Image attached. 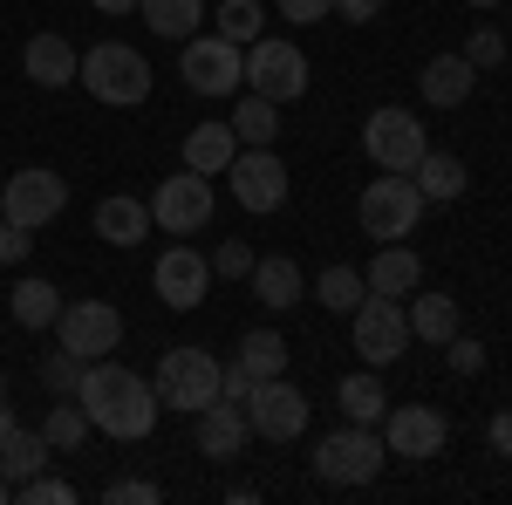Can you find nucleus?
<instances>
[{
	"mask_svg": "<svg viewBox=\"0 0 512 505\" xmlns=\"http://www.w3.org/2000/svg\"><path fill=\"white\" fill-rule=\"evenodd\" d=\"M76 403L89 410V424L103 430V437H117V444H137V437H151L158 430V389L144 383L137 369H123L117 355H103V362H82V383H76Z\"/></svg>",
	"mask_w": 512,
	"mask_h": 505,
	"instance_id": "nucleus-1",
	"label": "nucleus"
},
{
	"mask_svg": "<svg viewBox=\"0 0 512 505\" xmlns=\"http://www.w3.org/2000/svg\"><path fill=\"white\" fill-rule=\"evenodd\" d=\"M417 219H424V192H417L410 171H376V185H362V198H355V226H362V239H376V246L410 239Z\"/></svg>",
	"mask_w": 512,
	"mask_h": 505,
	"instance_id": "nucleus-2",
	"label": "nucleus"
},
{
	"mask_svg": "<svg viewBox=\"0 0 512 505\" xmlns=\"http://www.w3.org/2000/svg\"><path fill=\"white\" fill-rule=\"evenodd\" d=\"M76 82L103 103V110H137V103L151 96V62H144L130 41H103V48L82 55Z\"/></svg>",
	"mask_w": 512,
	"mask_h": 505,
	"instance_id": "nucleus-3",
	"label": "nucleus"
},
{
	"mask_svg": "<svg viewBox=\"0 0 512 505\" xmlns=\"http://www.w3.org/2000/svg\"><path fill=\"white\" fill-rule=\"evenodd\" d=\"M383 458H390V444L376 437V424L328 430L315 444V478L321 485H369V478H383Z\"/></svg>",
	"mask_w": 512,
	"mask_h": 505,
	"instance_id": "nucleus-4",
	"label": "nucleus"
},
{
	"mask_svg": "<svg viewBox=\"0 0 512 505\" xmlns=\"http://www.w3.org/2000/svg\"><path fill=\"white\" fill-rule=\"evenodd\" d=\"M158 403L164 410H185V417H198L205 403H219V355L212 349H164L158 362Z\"/></svg>",
	"mask_w": 512,
	"mask_h": 505,
	"instance_id": "nucleus-5",
	"label": "nucleus"
},
{
	"mask_svg": "<svg viewBox=\"0 0 512 505\" xmlns=\"http://www.w3.org/2000/svg\"><path fill=\"white\" fill-rule=\"evenodd\" d=\"M178 76L192 96H239L246 89V48H233L226 35H192L178 55Z\"/></svg>",
	"mask_w": 512,
	"mask_h": 505,
	"instance_id": "nucleus-6",
	"label": "nucleus"
},
{
	"mask_svg": "<svg viewBox=\"0 0 512 505\" xmlns=\"http://www.w3.org/2000/svg\"><path fill=\"white\" fill-rule=\"evenodd\" d=\"M246 89L267 96V103H294V96L308 89V55H301L294 41L260 35L253 48H246Z\"/></svg>",
	"mask_w": 512,
	"mask_h": 505,
	"instance_id": "nucleus-7",
	"label": "nucleus"
},
{
	"mask_svg": "<svg viewBox=\"0 0 512 505\" xmlns=\"http://www.w3.org/2000/svg\"><path fill=\"white\" fill-rule=\"evenodd\" d=\"M349 335H355V355H362L369 369H390L396 355L410 349V314L396 308V301H383V294H369V301L349 314Z\"/></svg>",
	"mask_w": 512,
	"mask_h": 505,
	"instance_id": "nucleus-8",
	"label": "nucleus"
},
{
	"mask_svg": "<svg viewBox=\"0 0 512 505\" xmlns=\"http://www.w3.org/2000/svg\"><path fill=\"white\" fill-rule=\"evenodd\" d=\"M62 205H69V185L55 178V171H14V178H0V219H14V226H48V219H62Z\"/></svg>",
	"mask_w": 512,
	"mask_h": 505,
	"instance_id": "nucleus-9",
	"label": "nucleus"
},
{
	"mask_svg": "<svg viewBox=\"0 0 512 505\" xmlns=\"http://www.w3.org/2000/svg\"><path fill=\"white\" fill-rule=\"evenodd\" d=\"M55 335H62V349H69V355L103 362V355H117V342H123V314L110 308V301H62Z\"/></svg>",
	"mask_w": 512,
	"mask_h": 505,
	"instance_id": "nucleus-10",
	"label": "nucleus"
},
{
	"mask_svg": "<svg viewBox=\"0 0 512 505\" xmlns=\"http://www.w3.org/2000/svg\"><path fill=\"white\" fill-rule=\"evenodd\" d=\"M362 151H369L376 171H417V157L431 151V137H424V123L410 110H376L362 123Z\"/></svg>",
	"mask_w": 512,
	"mask_h": 505,
	"instance_id": "nucleus-11",
	"label": "nucleus"
},
{
	"mask_svg": "<svg viewBox=\"0 0 512 505\" xmlns=\"http://www.w3.org/2000/svg\"><path fill=\"white\" fill-rule=\"evenodd\" d=\"M226 178H233V198L246 212H280L287 205V164L274 157V144H239Z\"/></svg>",
	"mask_w": 512,
	"mask_h": 505,
	"instance_id": "nucleus-12",
	"label": "nucleus"
},
{
	"mask_svg": "<svg viewBox=\"0 0 512 505\" xmlns=\"http://www.w3.org/2000/svg\"><path fill=\"white\" fill-rule=\"evenodd\" d=\"M246 424H253V437H267V444H287V437L308 430V396L287 383V376H267V383H253V396H246Z\"/></svg>",
	"mask_w": 512,
	"mask_h": 505,
	"instance_id": "nucleus-13",
	"label": "nucleus"
},
{
	"mask_svg": "<svg viewBox=\"0 0 512 505\" xmlns=\"http://www.w3.org/2000/svg\"><path fill=\"white\" fill-rule=\"evenodd\" d=\"M144 205H151V226H164V233H198L212 219V185L198 171H171Z\"/></svg>",
	"mask_w": 512,
	"mask_h": 505,
	"instance_id": "nucleus-14",
	"label": "nucleus"
},
{
	"mask_svg": "<svg viewBox=\"0 0 512 505\" xmlns=\"http://www.w3.org/2000/svg\"><path fill=\"white\" fill-rule=\"evenodd\" d=\"M383 444H390V458H437L451 444V424L437 403H396L383 417Z\"/></svg>",
	"mask_w": 512,
	"mask_h": 505,
	"instance_id": "nucleus-15",
	"label": "nucleus"
},
{
	"mask_svg": "<svg viewBox=\"0 0 512 505\" xmlns=\"http://www.w3.org/2000/svg\"><path fill=\"white\" fill-rule=\"evenodd\" d=\"M151 287H158V301H164V308L192 314L198 301H205V287H212V260H205L198 246H171L158 267H151Z\"/></svg>",
	"mask_w": 512,
	"mask_h": 505,
	"instance_id": "nucleus-16",
	"label": "nucleus"
},
{
	"mask_svg": "<svg viewBox=\"0 0 512 505\" xmlns=\"http://www.w3.org/2000/svg\"><path fill=\"white\" fill-rule=\"evenodd\" d=\"M246 437H253L246 403H226V396H219V403H205V410H198V451H205V458H219V465H226V458L246 451Z\"/></svg>",
	"mask_w": 512,
	"mask_h": 505,
	"instance_id": "nucleus-17",
	"label": "nucleus"
},
{
	"mask_svg": "<svg viewBox=\"0 0 512 505\" xmlns=\"http://www.w3.org/2000/svg\"><path fill=\"white\" fill-rule=\"evenodd\" d=\"M417 89H424V103H431V110H458V103H472L478 69L465 62V55H431V62H424V76H417Z\"/></svg>",
	"mask_w": 512,
	"mask_h": 505,
	"instance_id": "nucleus-18",
	"label": "nucleus"
},
{
	"mask_svg": "<svg viewBox=\"0 0 512 505\" xmlns=\"http://www.w3.org/2000/svg\"><path fill=\"white\" fill-rule=\"evenodd\" d=\"M76 69H82V55L62 35H28V48H21V76L41 82V89H69Z\"/></svg>",
	"mask_w": 512,
	"mask_h": 505,
	"instance_id": "nucleus-19",
	"label": "nucleus"
},
{
	"mask_svg": "<svg viewBox=\"0 0 512 505\" xmlns=\"http://www.w3.org/2000/svg\"><path fill=\"white\" fill-rule=\"evenodd\" d=\"M362 280H369V294H383V301H403V294L424 280V260H417L410 246H376V260L362 267Z\"/></svg>",
	"mask_w": 512,
	"mask_h": 505,
	"instance_id": "nucleus-20",
	"label": "nucleus"
},
{
	"mask_svg": "<svg viewBox=\"0 0 512 505\" xmlns=\"http://www.w3.org/2000/svg\"><path fill=\"white\" fill-rule=\"evenodd\" d=\"M233 157H239L233 123H192V130H185V171H198V178H219Z\"/></svg>",
	"mask_w": 512,
	"mask_h": 505,
	"instance_id": "nucleus-21",
	"label": "nucleus"
},
{
	"mask_svg": "<svg viewBox=\"0 0 512 505\" xmlns=\"http://www.w3.org/2000/svg\"><path fill=\"white\" fill-rule=\"evenodd\" d=\"M410 178H417V192H424V205H458V198H465V185H472L465 157H451V151H424Z\"/></svg>",
	"mask_w": 512,
	"mask_h": 505,
	"instance_id": "nucleus-22",
	"label": "nucleus"
},
{
	"mask_svg": "<svg viewBox=\"0 0 512 505\" xmlns=\"http://www.w3.org/2000/svg\"><path fill=\"white\" fill-rule=\"evenodd\" d=\"M246 280H253V301H260V308H274V314H287L301 294H308V280H301V267H294L287 253L253 260V273H246Z\"/></svg>",
	"mask_w": 512,
	"mask_h": 505,
	"instance_id": "nucleus-23",
	"label": "nucleus"
},
{
	"mask_svg": "<svg viewBox=\"0 0 512 505\" xmlns=\"http://www.w3.org/2000/svg\"><path fill=\"white\" fill-rule=\"evenodd\" d=\"M96 239H110V246H144L151 239V205L144 198H103L96 205Z\"/></svg>",
	"mask_w": 512,
	"mask_h": 505,
	"instance_id": "nucleus-24",
	"label": "nucleus"
},
{
	"mask_svg": "<svg viewBox=\"0 0 512 505\" xmlns=\"http://www.w3.org/2000/svg\"><path fill=\"white\" fill-rule=\"evenodd\" d=\"M48 451H55V444H48L41 430L14 424L7 437H0V478H7V485H28L35 471H48Z\"/></svg>",
	"mask_w": 512,
	"mask_h": 505,
	"instance_id": "nucleus-25",
	"label": "nucleus"
},
{
	"mask_svg": "<svg viewBox=\"0 0 512 505\" xmlns=\"http://www.w3.org/2000/svg\"><path fill=\"white\" fill-rule=\"evenodd\" d=\"M137 14L158 41H192L205 21V0H137Z\"/></svg>",
	"mask_w": 512,
	"mask_h": 505,
	"instance_id": "nucleus-26",
	"label": "nucleus"
},
{
	"mask_svg": "<svg viewBox=\"0 0 512 505\" xmlns=\"http://www.w3.org/2000/svg\"><path fill=\"white\" fill-rule=\"evenodd\" d=\"M233 137L239 144H274L280 137V103H267V96H253V89H239V103H233Z\"/></svg>",
	"mask_w": 512,
	"mask_h": 505,
	"instance_id": "nucleus-27",
	"label": "nucleus"
},
{
	"mask_svg": "<svg viewBox=\"0 0 512 505\" xmlns=\"http://www.w3.org/2000/svg\"><path fill=\"white\" fill-rule=\"evenodd\" d=\"M410 335L444 349V342L458 335V301H451V294H417V301H410Z\"/></svg>",
	"mask_w": 512,
	"mask_h": 505,
	"instance_id": "nucleus-28",
	"label": "nucleus"
},
{
	"mask_svg": "<svg viewBox=\"0 0 512 505\" xmlns=\"http://www.w3.org/2000/svg\"><path fill=\"white\" fill-rule=\"evenodd\" d=\"M335 403H342L349 424H383V403H390V396H383V376L362 369V376H342V383H335Z\"/></svg>",
	"mask_w": 512,
	"mask_h": 505,
	"instance_id": "nucleus-29",
	"label": "nucleus"
},
{
	"mask_svg": "<svg viewBox=\"0 0 512 505\" xmlns=\"http://www.w3.org/2000/svg\"><path fill=\"white\" fill-rule=\"evenodd\" d=\"M315 301H321L328 314H355L362 301H369V280H362V267H321Z\"/></svg>",
	"mask_w": 512,
	"mask_h": 505,
	"instance_id": "nucleus-30",
	"label": "nucleus"
},
{
	"mask_svg": "<svg viewBox=\"0 0 512 505\" xmlns=\"http://www.w3.org/2000/svg\"><path fill=\"white\" fill-rule=\"evenodd\" d=\"M7 308L21 328H55V314H62V294H55V280H21L14 294H7Z\"/></svg>",
	"mask_w": 512,
	"mask_h": 505,
	"instance_id": "nucleus-31",
	"label": "nucleus"
},
{
	"mask_svg": "<svg viewBox=\"0 0 512 505\" xmlns=\"http://www.w3.org/2000/svg\"><path fill=\"white\" fill-rule=\"evenodd\" d=\"M239 362H246V376H253V383L287 376V342H280L274 328H253V335H239Z\"/></svg>",
	"mask_w": 512,
	"mask_h": 505,
	"instance_id": "nucleus-32",
	"label": "nucleus"
},
{
	"mask_svg": "<svg viewBox=\"0 0 512 505\" xmlns=\"http://www.w3.org/2000/svg\"><path fill=\"white\" fill-rule=\"evenodd\" d=\"M89 430H96V424H89V410H82L76 396H55V403H48V424H41V437H48L55 451H76Z\"/></svg>",
	"mask_w": 512,
	"mask_h": 505,
	"instance_id": "nucleus-33",
	"label": "nucleus"
},
{
	"mask_svg": "<svg viewBox=\"0 0 512 505\" xmlns=\"http://www.w3.org/2000/svg\"><path fill=\"white\" fill-rule=\"evenodd\" d=\"M267 28V7L260 0H219V35L233 41V48H253Z\"/></svg>",
	"mask_w": 512,
	"mask_h": 505,
	"instance_id": "nucleus-34",
	"label": "nucleus"
},
{
	"mask_svg": "<svg viewBox=\"0 0 512 505\" xmlns=\"http://www.w3.org/2000/svg\"><path fill=\"white\" fill-rule=\"evenodd\" d=\"M41 383L55 389V396H76V383H82V355L48 349V355H41Z\"/></svg>",
	"mask_w": 512,
	"mask_h": 505,
	"instance_id": "nucleus-35",
	"label": "nucleus"
},
{
	"mask_svg": "<svg viewBox=\"0 0 512 505\" xmlns=\"http://www.w3.org/2000/svg\"><path fill=\"white\" fill-rule=\"evenodd\" d=\"M14 499H28V505H76V485H69V478H48V471H35L28 485H14Z\"/></svg>",
	"mask_w": 512,
	"mask_h": 505,
	"instance_id": "nucleus-36",
	"label": "nucleus"
},
{
	"mask_svg": "<svg viewBox=\"0 0 512 505\" xmlns=\"http://www.w3.org/2000/svg\"><path fill=\"white\" fill-rule=\"evenodd\" d=\"M465 62H472L478 76H485V69H499V62H506V35H499V28H478V35L465 41Z\"/></svg>",
	"mask_w": 512,
	"mask_h": 505,
	"instance_id": "nucleus-37",
	"label": "nucleus"
},
{
	"mask_svg": "<svg viewBox=\"0 0 512 505\" xmlns=\"http://www.w3.org/2000/svg\"><path fill=\"white\" fill-rule=\"evenodd\" d=\"M212 273H219V280H246V273H253V246H246V239H219Z\"/></svg>",
	"mask_w": 512,
	"mask_h": 505,
	"instance_id": "nucleus-38",
	"label": "nucleus"
},
{
	"mask_svg": "<svg viewBox=\"0 0 512 505\" xmlns=\"http://www.w3.org/2000/svg\"><path fill=\"white\" fill-rule=\"evenodd\" d=\"M444 362H451V369H458V376H478V369H485V342H472V335H465V328H458V335H451V342H444Z\"/></svg>",
	"mask_w": 512,
	"mask_h": 505,
	"instance_id": "nucleus-39",
	"label": "nucleus"
},
{
	"mask_svg": "<svg viewBox=\"0 0 512 505\" xmlns=\"http://www.w3.org/2000/svg\"><path fill=\"white\" fill-rule=\"evenodd\" d=\"M35 253V239H28V226H14V219H0V267H21Z\"/></svg>",
	"mask_w": 512,
	"mask_h": 505,
	"instance_id": "nucleus-40",
	"label": "nucleus"
},
{
	"mask_svg": "<svg viewBox=\"0 0 512 505\" xmlns=\"http://www.w3.org/2000/svg\"><path fill=\"white\" fill-rule=\"evenodd\" d=\"M103 499H110V505H158L164 492H158V485H151V478H117V485H110Z\"/></svg>",
	"mask_w": 512,
	"mask_h": 505,
	"instance_id": "nucleus-41",
	"label": "nucleus"
},
{
	"mask_svg": "<svg viewBox=\"0 0 512 505\" xmlns=\"http://www.w3.org/2000/svg\"><path fill=\"white\" fill-rule=\"evenodd\" d=\"M280 21H301V28H315V21H328L335 14V0H274Z\"/></svg>",
	"mask_w": 512,
	"mask_h": 505,
	"instance_id": "nucleus-42",
	"label": "nucleus"
},
{
	"mask_svg": "<svg viewBox=\"0 0 512 505\" xmlns=\"http://www.w3.org/2000/svg\"><path fill=\"white\" fill-rule=\"evenodd\" d=\"M219 396H226V403H246V396H253V376H246V362H226V369H219Z\"/></svg>",
	"mask_w": 512,
	"mask_h": 505,
	"instance_id": "nucleus-43",
	"label": "nucleus"
},
{
	"mask_svg": "<svg viewBox=\"0 0 512 505\" xmlns=\"http://www.w3.org/2000/svg\"><path fill=\"white\" fill-rule=\"evenodd\" d=\"M485 444H492L499 458H512V410H499V417L485 424Z\"/></svg>",
	"mask_w": 512,
	"mask_h": 505,
	"instance_id": "nucleus-44",
	"label": "nucleus"
},
{
	"mask_svg": "<svg viewBox=\"0 0 512 505\" xmlns=\"http://www.w3.org/2000/svg\"><path fill=\"white\" fill-rule=\"evenodd\" d=\"M335 14H342V21H376L383 0H335Z\"/></svg>",
	"mask_w": 512,
	"mask_h": 505,
	"instance_id": "nucleus-45",
	"label": "nucleus"
},
{
	"mask_svg": "<svg viewBox=\"0 0 512 505\" xmlns=\"http://www.w3.org/2000/svg\"><path fill=\"white\" fill-rule=\"evenodd\" d=\"M89 7H96V14H110V21H117V14H137V0H89Z\"/></svg>",
	"mask_w": 512,
	"mask_h": 505,
	"instance_id": "nucleus-46",
	"label": "nucleus"
},
{
	"mask_svg": "<svg viewBox=\"0 0 512 505\" xmlns=\"http://www.w3.org/2000/svg\"><path fill=\"white\" fill-rule=\"evenodd\" d=\"M7 430H14V410H7V396H0V437H7Z\"/></svg>",
	"mask_w": 512,
	"mask_h": 505,
	"instance_id": "nucleus-47",
	"label": "nucleus"
},
{
	"mask_svg": "<svg viewBox=\"0 0 512 505\" xmlns=\"http://www.w3.org/2000/svg\"><path fill=\"white\" fill-rule=\"evenodd\" d=\"M7 499H14V485H7V478H0V505H7Z\"/></svg>",
	"mask_w": 512,
	"mask_h": 505,
	"instance_id": "nucleus-48",
	"label": "nucleus"
},
{
	"mask_svg": "<svg viewBox=\"0 0 512 505\" xmlns=\"http://www.w3.org/2000/svg\"><path fill=\"white\" fill-rule=\"evenodd\" d=\"M465 7H499V0H465Z\"/></svg>",
	"mask_w": 512,
	"mask_h": 505,
	"instance_id": "nucleus-49",
	"label": "nucleus"
},
{
	"mask_svg": "<svg viewBox=\"0 0 512 505\" xmlns=\"http://www.w3.org/2000/svg\"><path fill=\"white\" fill-rule=\"evenodd\" d=\"M0 396H7V376H0Z\"/></svg>",
	"mask_w": 512,
	"mask_h": 505,
	"instance_id": "nucleus-50",
	"label": "nucleus"
}]
</instances>
